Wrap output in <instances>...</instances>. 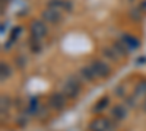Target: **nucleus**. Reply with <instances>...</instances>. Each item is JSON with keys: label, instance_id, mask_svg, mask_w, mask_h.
<instances>
[{"label": "nucleus", "instance_id": "f257e3e1", "mask_svg": "<svg viewBox=\"0 0 146 131\" xmlns=\"http://www.w3.org/2000/svg\"><path fill=\"white\" fill-rule=\"evenodd\" d=\"M82 90V85L76 76H69L64 79V82L62 83V90L63 95L67 99H76Z\"/></svg>", "mask_w": 146, "mask_h": 131}, {"label": "nucleus", "instance_id": "f03ea898", "mask_svg": "<svg viewBox=\"0 0 146 131\" xmlns=\"http://www.w3.org/2000/svg\"><path fill=\"white\" fill-rule=\"evenodd\" d=\"M41 19L45 23H50V25H58L63 19V12L53 6H48L41 12Z\"/></svg>", "mask_w": 146, "mask_h": 131}, {"label": "nucleus", "instance_id": "7ed1b4c3", "mask_svg": "<svg viewBox=\"0 0 146 131\" xmlns=\"http://www.w3.org/2000/svg\"><path fill=\"white\" fill-rule=\"evenodd\" d=\"M145 99H146V79L137 82V85L135 86V90H133V95L129 98V102L131 106H137Z\"/></svg>", "mask_w": 146, "mask_h": 131}, {"label": "nucleus", "instance_id": "20e7f679", "mask_svg": "<svg viewBox=\"0 0 146 131\" xmlns=\"http://www.w3.org/2000/svg\"><path fill=\"white\" fill-rule=\"evenodd\" d=\"M29 31H31V37L36 38V39H44L48 34V28H47V23L42 19H35L31 22L29 25Z\"/></svg>", "mask_w": 146, "mask_h": 131}, {"label": "nucleus", "instance_id": "39448f33", "mask_svg": "<svg viewBox=\"0 0 146 131\" xmlns=\"http://www.w3.org/2000/svg\"><path fill=\"white\" fill-rule=\"evenodd\" d=\"M91 66H92V68H94L98 79H107L111 74V67H110V64L105 63L104 60H92Z\"/></svg>", "mask_w": 146, "mask_h": 131}, {"label": "nucleus", "instance_id": "423d86ee", "mask_svg": "<svg viewBox=\"0 0 146 131\" xmlns=\"http://www.w3.org/2000/svg\"><path fill=\"white\" fill-rule=\"evenodd\" d=\"M67 98L63 95V92H57V93H53L50 98H48V106L54 111H62L66 108V101Z\"/></svg>", "mask_w": 146, "mask_h": 131}, {"label": "nucleus", "instance_id": "0eeeda50", "mask_svg": "<svg viewBox=\"0 0 146 131\" xmlns=\"http://www.w3.org/2000/svg\"><path fill=\"white\" fill-rule=\"evenodd\" d=\"M111 128V121L108 118L100 117V118H95V120L91 121L89 124V130L91 131H108Z\"/></svg>", "mask_w": 146, "mask_h": 131}, {"label": "nucleus", "instance_id": "6e6552de", "mask_svg": "<svg viewBox=\"0 0 146 131\" xmlns=\"http://www.w3.org/2000/svg\"><path fill=\"white\" fill-rule=\"evenodd\" d=\"M129 111L124 105H115L111 108V118L115 121V122H120V121H124L126 117H127Z\"/></svg>", "mask_w": 146, "mask_h": 131}, {"label": "nucleus", "instance_id": "1a4fd4ad", "mask_svg": "<svg viewBox=\"0 0 146 131\" xmlns=\"http://www.w3.org/2000/svg\"><path fill=\"white\" fill-rule=\"evenodd\" d=\"M79 77H80V79H83L85 82H88V83H92V82H95L96 79H98L91 64L80 67V70H79Z\"/></svg>", "mask_w": 146, "mask_h": 131}, {"label": "nucleus", "instance_id": "9d476101", "mask_svg": "<svg viewBox=\"0 0 146 131\" xmlns=\"http://www.w3.org/2000/svg\"><path fill=\"white\" fill-rule=\"evenodd\" d=\"M120 39L123 41V44L127 47L130 51H131V50H137L139 45H140L139 39H137L136 37H133V35H130V34H123V35L120 37Z\"/></svg>", "mask_w": 146, "mask_h": 131}, {"label": "nucleus", "instance_id": "9b49d317", "mask_svg": "<svg viewBox=\"0 0 146 131\" xmlns=\"http://www.w3.org/2000/svg\"><path fill=\"white\" fill-rule=\"evenodd\" d=\"M113 48L117 51V54H118L120 57H126V55L130 54V50L123 44V41H121V39H117V41L113 42Z\"/></svg>", "mask_w": 146, "mask_h": 131}, {"label": "nucleus", "instance_id": "f8f14e48", "mask_svg": "<svg viewBox=\"0 0 146 131\" xmlns=\"http://www.w3.org/2000/svg\"><path fill=\"white\" fill-rule=\"evenodd\" d=\"M143 5H145V3H142V6L135 5V6L130 9V16H131V19H135V20H142L143 13H145V9H146V6H143Z\"/></svg>", "mask_w": 146, "mask_h": 131}, {"label": "nucleus", "instance_id": "ddd939ff", "mask_svg": "<svg viewBox=\"0 0 146 131\" xmlns=\"http://www.w3.org/2000/svg\"><path fill=\"white\" fill-rule=\"evenodd\" d=\"M48 6H53V7L62 10V12H70L72 10V5L69 2H66V0H51Z\"/></svg>", "mask_w": 146, "mask_h": 131}, {"label": "nucleus", "instance_id": "4468645a", "mask_svg": "<svg viewBox=\"0 0 146 131\" xmlns=\"http://www.w3.org/2000/svg\"><path fill=\"white\" fill-rule=\"evenodd\" d=\"M102 55L107 57L108 60H111V61H118L120 60V55L117 54V51L113 48V45L111 47H105V48H102Z\"/></svg>", "mask_w": 146, "mask_h": 131}, {"label": "nucleus", "instance_id": "2eb2a0df", "mask_svg": "<svg viewBox=\"0 0 146 131\" xmlns=\"http://www.w3.org/2000/svg\"><path fill=\"white\" fill-rule=\"evenodd\" d=\"M10 76H12V68H10V66H9L6 61H2V63H0V77H2V82L7 80Z\"/></svg>", "mask_w": 146, "mask_h": 131}, {"label": "nucleus", "instance_id": "dca6fc26", "mask_svg": "<svg viewBox=\"0 0 146 131\" xmlns=\"http://www.w3.org/2000/svg\"><path fill=\"white\" fill-rule=\"evenodd\" d=\"M108 105H110V98H108V96L101 98L98 102L95 103V106H94V112H102L104 109H108Z\"/></svg>", "mask_w": 146, "mask_h": 131}, {"label": "nucleus", "instance_id": "f3484780", "mask_svg": "<svg viewBox=\"0 0 146 131\" xmlns=\"http://www.w3.org/2000/svg\"><path fill=\"white\" fill-rule=\"evenodd\" d=\"M29 48H31V51L32 53H40L41 50H42V44H41V39H36V38H32L31 37V39H29Z\"/></svg>", "mask_w": 146, "mask_h": 131}, {"label": "nucleus", "instance_id": "a211bd4d", "mask_svg": "<svg viewBox=\"0 0 146 131\" xmlns=\"http://www.w3.org/2000/svg\"><path fill=\"white\" fill-rule=\"evenodd\" d=\"M0 108H2V115L7 114V111L10 108V99H9V96H6V95H3V96L0 98Z\"/></svg>", "mask_w": 146, "mask_h": 131}, {"label": "nucleus", "instance_id": "6ab92c4d", "mask_svg": "<svg viewBox=\"0 0 146 131\" xmlns=\"http://www.w3.org/2000/svg\"><path fill=\"white\" fill-rule=\"evenodd\" d=\"M19 34H21V26H16L13 29V32H12V35H10V41H15V37L19 35Z\"/></svg>", "mask_w": 146, "mask_h": 131}, {"label": "nucleus", "instance_id": "aec40b11", "mask_svg": "<svg viewBox=\"0 0 146 131\" xmlns=\"http://www.w3.org/2000/svg\"><path fill=\"white\" fill-rule=\"evenodd\" d=\"M142 109H143V112L146 114V99H145V101L142 102Z\"/></svg>", "mask_w": 146, "mask_h": 131}]
</instances>
